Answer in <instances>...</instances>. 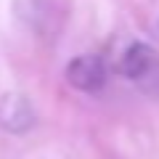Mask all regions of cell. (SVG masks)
I'll return each instance as SVG.
<instances>
[{
	"label": "cell",
	"mask_w": 159,
	"mask_h": 159,
	"mask_svg": "<svg viewBox=\"0 0 159 159\" xmlns=\"http://www.w3.org/2000/svg\"><path fill=\"white\" fill-rule=\"evenodd\" d=\"M66 82L82 93H98L106 85V64L96 53H82L66 64Z\"/></svg>",
	"instance_id": "obj_1"
},
{
	"label": "cell",
	"mask_w": 159,
	"mask_h": 159,
	"mask_svg": "<svg viewBox=\"0 0 159 159\" xmlns=\"http://www.w3.org/2000/svg\"><path fill=\"white\" fill-rule=\"evenodd\" d=\"M29 127H34V106L19 93L0 96V130L21 135Z\"/></svg>",
	"instance_id": "obj_2"
},
{
	"label": "cell",
	"mask_w": 159,
	"mask_h": 159,
	"mask_svg": "<svg viewBox=\"0 0 159 159\" xmlns=\"http://www.w3.org/2000/svg\"><path fill=\"white\" fill-rule=\"evenodd\" d=\"M157 66H159V58L154 53V48L146 45V43H133V45H127L125 56L119 61V69H122V74L127 80H146V77L154 74Z\"/></svg>",
	"instance_id": "obj_3"
}]
</instances>
